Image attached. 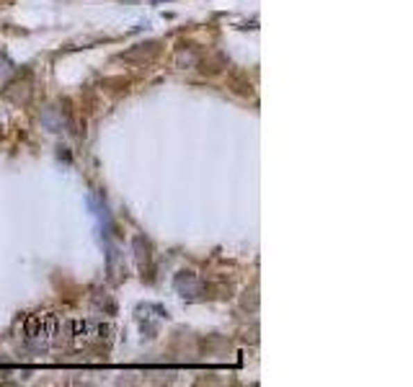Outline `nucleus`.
<instances>
[{
    "label": "nucleus",
    "instance_id": "f257e3e1",
    "mask_svg": "<svg viewBox=\"0 0 413 387\" xmlns=\"http://www.w3.org/2000/svg\"><path fill=\"white\" fill-rule=\"evenodd\" d=\"M62 334V320L57 315H28L24 320V341L34 352H47L52 343H57Z\"/></svg>",
    "mask_w": 413,
    "mask_h": 387
},
{
    "label": "nucleus",
    "instance_id": "f03ea898",
    "mask_svg": "<svg viewBox=\"0 0 413 387\" xmlns=\"http://www.w3.org/2000/svg\"><path fill=\"white\" fill-rule=\"evenodd\" d=\"M109 334V328L96 320H73L70 323V336L78 346H88L93 341H101L103 336Z\"/></svg>",
    "mask_w": 413,
    "mask_h": 387
},
{
    "label": "nucleus",
    "instance_id": "7ed1b4c3",
    "mask_svg": "<svg viewBox=\"0 0 413 387\" xmlns=\"http://www.w3.org/2000/svg\"><path fill=\"white\" fill-rule=\"evenodd\" d=\"M155 3H165V0H155Z\"/></svg>",
    "mask_w": 413,
    "mask_h": 387
}]
</instances>
